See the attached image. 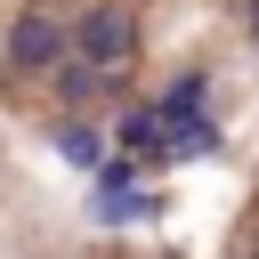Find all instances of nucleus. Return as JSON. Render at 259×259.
<instances>
[{"label":"nucleus","mask_w":259,"mask_h":259,"mask_svg":"<svg viewBox=\"0 0 259 259\" xmlns=\"http://www.w3.org/2000/svg\"><path fill=\"white\" fill-rule=\"evenodd\" d=\"M57 65H73V24L49 8H24L8 24V73H57Z\"/></svg>","instance_id":"obj_1"},{"label":"nucleus","mask_w":259,"mask_h":259,"mask_svg":"<svg viewBox=\"0 0 259 259\" xmlns=\"http://www.w3.org/2000/svg\"><path fill=\"white\" fill-rule=\"evenodd\" d=\"M130 49H138L130 8L97 0V8H81V16H73V57H89V65H105V73H121V65H130Z\"/></svg>","instance_id":"obj_2"},{"label":"nucleus","mask_w":259,"mask_h":259,"mask_svg":"<svg viewBox=\"0 0 259 259\" xmlns=\"http://www.w3.org/2000/svg\"><path fill=\"white\" fill-rule=\"evenodd\" d=\"M89 210H97L105 227H130V219H154V210H162V194H146L130 162H105V170H97V194H89Z\"/></svg>","instance_id":"obj_3"},{"label":"nucleus","mask_w":259,"mask_h":259,"mask_svg":"<svg viewBox=\"0 0 259 259\" xmlns=\"http://www.w3.org/2000/svg\"><path fill=\"white\" fill-rule=\"evenodd\" d=\"M113 138H121V154H146V162H170V121H162V105H130V113L113 121Z\"/></svg>","instance_id":"obj_4"},{"label":"nucleus","mask_w":259,"mask_h":259,"mask_svg":"<svg viewBox=\"0 0 259 259\" xmlns=\"http://www.w3.org/2000/svg\"><path fill=\"white\" fill-rule=\"evenodd\" d=\"M202 97H210V73H178V81H170L154 105H162V121L178 130V121H194V113H202Z\"/></svg>","instance_id":"obj_5"},{"label":"nucleus","mask_w":259,"mask_h":259,"mask_svg":"<svg viewBox=\"0 0 259 259\" xmlns=\"http://www.w3.org/2000/svg\"><path fill=\"white\" fill-rule=\"evenodd\" d=\"M57 154H65L73 170H105V138H97L89 121H57Z\"/></svg>","instance_id":"obj_6"},{"label":"nucleus","mask_w":259,"mask_h":259,"mask_svg":"<svg viewBox=\"0 0 259 259\" xmlns=\"http://www.w3.org/2000/svg\"><path fill=\"white\" fill-rule=\"evenodd\" d=\"M210 146H219V130H210V121H202V113H194V121H178V130H170V162H194V154H210Z\"/></svg>","instance_id":"obj_7"},{"label":"nucleus","mask_w":259,"mask_h":259,"mask_svg":"<svg viewBox=\"0 0 259 259\" xmlns=\"http://www.w3.org/2000/svg\"><path fill=\"white\" fill-rule=\"evenodd\" d=\"M251 40H259V0H251Z\"/></svg>","instance_id":"obj_8"}]
</instances>
